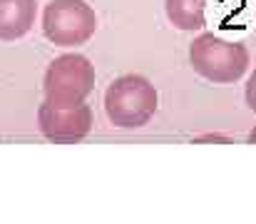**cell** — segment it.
I'll list each match as a JSON object with an SVG mask.
<instances>
[{"mask_svg": "<svg viewBox=\"0 0 256 224\" xmlns=\"http://www.w3.org/2000/svg\"><path fill=\"white\" fill-rule=\"evenodd\" d=\"M189 63L194 73L214 85H232L239 82L252 63V55L244 43L216 35L202 33L189 45Z\"/></svg>", "mask_w": 256, "mask_h": 224, "instance_id": "1", "label": "cell"}, {"mask_svg": "<svg viewBox=\"0 0 256 224\" xmlns=\"http://www.w3.org/2000/svg\"><path fill=\"white\" fill-rule=\"evenodd\" d=\"M160 105L157 87L142 75H122L104 90V112L114 127L137 130L144 127Z\"/></svg>", "mask_w": 256, "mask_h": 224, "instance_id": "2", "label": "cell"}, {"mask_svg": "<svg viewBox=\"0 0 256 224\" xmlns=\"http://www.w3.org/2000/svg\"><path fill=\"white\" fill-rule=\"evenodd\" d=\"M92 90H94V68L80 53L58 55L48 65L42 77L45 102L55 107L82 105Z\"/></svg>", "mask_w": 256, "mask_h": 224, "instance_id": "3", "label": "cell"}, {"mask_svg": "<svg viewBox=\"0 0 256 224\" xmlns=\"http://www.w3.org/2000/svg\"><path fill=\"white\" fill-rule=\"evenodd\" d=\"M97 33V15L87 0H50L42 8V35L58 48H80Z\"/></svg>", "mask_w": 256, "mask_h": 224, "instance_id": "4", "label": "cell"}, {"mask_svg": "<svg viewBox=\"0 0 256 224\" xmlns=\"http://www.w3.org/2000/svg\"><path fill=\"white\" fill-rule=\"evenodd\" d=\"M38 125L50 142H80L92 130V110L87 102L75 107H55L42 102L38 107Z\"/></svg>", "mask_w": 256, "mask_h": 224, "instance_id": "5", "label": "cell"}, {"mask_svg": "<svg viewBox=\"0 0 256 224\" xmlns=\"http://www.w3.org/2000/svg\"><path fill=\"white\" fill-rule=\"evenodd\" d=\"M38 15L35 0H0V40L12 43L25 38Z\"/></svg>", "mask_w": 256, "mask_h": 224, "instance_id": "6", "label": "cell"}, {"mask_svg": "<svg viewBox=\"0 0 256 224\" xmlns=\"http://www.w3.org/2000/svg\"><path fill=\"white\" fill-rule=\"evenodd\" d=\"M206 3L209 0H164V10L174 28L194 33L206 25Z\"/></svg>", "mask_w": 256, "mask_h": 224, "instance_id": "7", "label": "cell"}, {"mask_svg": "<svg viewBox=\"0 0 256 224\" xmlns=\"http://www.w3.org/2000/svg\"><path fill=\"white\" fill-rule=\"evenodd\" d=\"M244 97H246V105H249V110H252V112H256V70L249 75V80H246Z\"/></svg>", "mask_w": 256, "mask_h": 224, "instance_id": "8", "label": "cell"}, {"mask_svg": "<svg viewBox=\"0 0 256 224\" xmlns=\"http://www.w3.org/2000/svg\"><path fill=\"white\" fill-rule=\"evenodd\" d=\"M249 142H252V145H256V127L249 132Z\"/></svg>", "mask_w": 256, "mask_h": 224, "instance_id": "9", "label": "cell"}]
</instances>
